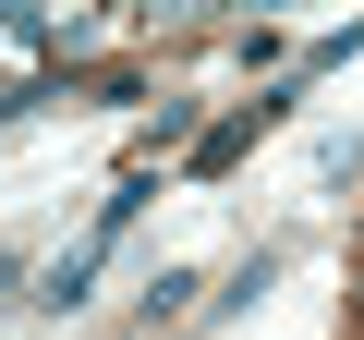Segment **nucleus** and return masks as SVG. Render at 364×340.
Here are the masks:
<instances>
[{
	"instance_id": "2",
	"label": "nucleus",
	"mask_w": 364,
	"mask_h": 340,
	"mask_svg": "<svg viewBox=\"0 0 364 340\" xmlns=\"http://www.w3.org/2000/svg\"><path fill=\"white\" fill-rule=\"evenodd\" d=\"M255 134H267V97H255V110H231L219 134H195V170H231V158H243Z\"/></svg>"
},
{
	"instance_id": "3",
	"label": "nucleus",
	"mask_w": 364,
	"mask_h": 340,
	"mask_svg": "<svg viewBox=\"0 0 364 340\" xmlns=\"http://www.w3.org/2000/svg\"><path fill=\"white\" fill-rule=\"evenodd\" d=\"M267 280H279V243H255V255H243V267H231V304H219V316H243V304H255V292H267Z\"/></svg>"
},
{
	"instance_id": "1",
	"label": "nucleus",
	"mask_w": 364,
	"mask_h": 340,
	"mask_svg": "<svg viewBox=\"0 0 364 340\" xmlns=\"http://www.w3.org/2000/svg\"><path fill=\"white\" fill-rule=\"evenodd\" d=\"M134 219H146V170H122V183H109V207H97V219H85V243L37 280V304H49V316H85V292H97V267L122 255V231H134Z\"/></svg>"
},
{
	"instance_id": "4",
	"label": "nucleus",
	"mask_w": 364,
	"mask_h": 340,
	"mask_svg": "<svg viewBox=\"0 0 364 340\" xmlns=\"http://www.w3.org/2000/svg\"><path fill=\"white\" fill-rule=\"evenodd\" d=\"M13 280H25V255H13V243H0V292H13Z\"/></svg>"
}]
</instances>
